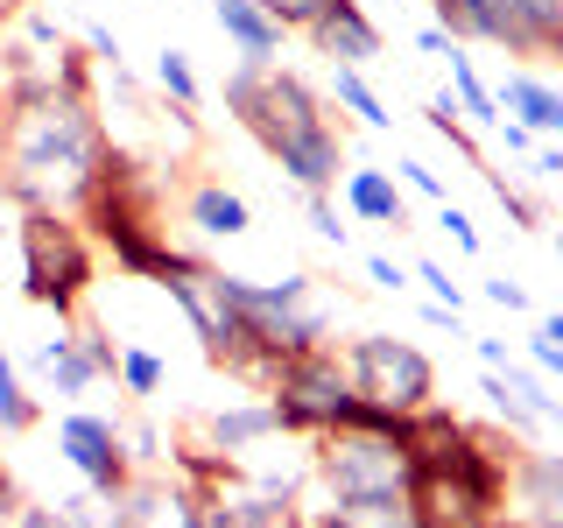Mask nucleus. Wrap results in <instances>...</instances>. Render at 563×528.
I'll return each mask as SVG.
<instances>
[{
	"mask_svg": "<svg viewBox=\"0 0 563 528\" xmlns=\"http://www.w3.org/2000/svg\"><path fill=\"white\" fill-rule=\"evenodd\" d=\"M113 134L92 99H64L57 85H8L0 106V198L22 211H85L113 163Z\"/></svg>",
	"mask_w": 563,
	"mask_h": 528,
	"instance_id": "nucleus-1",
	"label": "nucleus"
},
{
	"mask_svg": "<svg viewBox=\"0 0 563 528\" xmlns=\"http://www.w3.org/2000/svg\"><path fill=\"white\" fill-rule=\"evenodd\" d=\"M78 219L92 226L99 246H113V261L128 275H141V282H169V275H184L190 261H198V254H176V246L163 240V226H155V184L128 163V155L106 163L99 190L85 198Z\"/></svg>",
	"mask_w": 563,
	"mask_h": 528,
	"instance_id": "nucleus-2",
	"label": "nucleus"
},
{
	"mask_svg": "<svg viewBox=\"0 0 563 528\" xmlns=\"http://www.w3.org/2000/svg\"><path fill=\"white\" fill-rule=\"evenodd\" d=\"M14 240H22V296L57 310V324H70L85 310V296H92V275H99L85 219L78 211H22Z\"/></svg>",
	"mask_w": 563,
	"mask_h": 528,
	"instance_id": "nucleus-3",
	"label": "nucleus"
},
{
	"mask_svg": "<svg viewBox=\"0 0 563 528\" xmlns=\"http://www.w3.org/2000/svg\"><path fill=\"white\" fill-rule=\"evenodd\" d=\"M225 113H233L268 155L324 128V99H317L310 78H296V70H282V64H246V57H240L233 78H225Z\"/></svg>",
	"mask_w": 563,
	"mask_h": 528,
	"instance_id": "nucleus-4",
	"label": "nucleus"
},
{
	"mask_svg": "<svg viewBox=\"0 0 563 528\" xmlns=\"http://www.w3.org/2000/svg\"><path fill=\"white\" fill-rule=\"evenodd\" d=\"M352 402H360V387H352L345 360L331 345L317 352H296V360H282L268 374V409L289 437H324L339 430V422L352 416Z\"/></svg>",
	"mask_w": 563,
	"mask_h": 528,
	"instance_id": "nucleus-5",
	"label": "nucleus"
},
{
	"mask_svg": "<svg viewBox=\"0 0 563 528\" xmlns=\"http://www.w3.org/2000/svg\"><path fill=\"white\" fill-rule=\"evenodd\" d=\"M310 480L331 501H345V493H401L409 486V451H401V437L339 422V430L310 437Z\"/></svg>",
	"mask_w": 563,
	"mask_h": 528,
	"instance_id": "nucleus-6",
	"label": "nucleus"
},
{
	"mask_svg": "<svg viewBox=\"0 0 563 528\" xmlns=\"http://www.w3.org/2000/svg\"><path fill=\"white\" fill-rule=\"evenodd\" d=\"M169 304L190 317V331H198L205 360L225 366V374H254V339H246V310L225 296V268H205V261H190L184 275L163 282Z\"/></svg>",
	"mask_w": 563,
	"mask_h": 528,
	"instance_id": "nucleus-7",
	"label": "nucleus"
},
{
	"mask_svg": "<svg viewBox=\"0 0 563 528\" xmlns=\"http://www.w3.org/2000/svg\"><path fill=\"white\" fill-rule=\"evenodd\" d=\"M345 374L352 387H360L366 402H387V409H422V402H437V366L430 352H422L416 339H395V331H360L345 352Z\"/></svg>",
	"mask_w": 563,
	"mask_h": 528,
	"instance_id": "nucleus-8",
	"label": "nucleus"
},
{
	"mask_svg": "<svg viewBox=\"0 0 563 528\" xmlns=\"http://www.w3.org/2000/svg\"><path fill=\"white\" fill-rule=\"evenodd\" d=\"M57 451L99 501H120V493L134 486V451H128V437H120V422H106V416L64 409L57 416Z\"/></svg>",
	"mask_w": 563,
	"mask_h": 528,
	"instance_id": "nucleus-9",
	"label": "nucleus"
},
{
	"mask_svg": "<svg viewBox=\"0 0 563 528\" xmlns=\"http://www.w3.org/2000/svg\"><path fill=\"white\" fill-rule=\"evenodd\" d=\"M507 528H563V451L521 444L507 465Z\"/></svg>",
	"mask_w": 563,
	"mask_h": 528,
	"instance_id": "nucleus-10",
	"label": "nucleus"
},
{
	"mask_svg": "<svg viewBox=\"0 0 563 528\" xmlns=\"http://www.w3.org/2000/svg\"><path fill=\"white\" fill-rule=\"evenodd\" d=\"M310 50H317L324 64L366 70V64H380V22L360 8V0H339V8H331L324 22L310 29Z\"/></svg>",
	"mask_w": 563,
	"mask_h": 528,
	"instance_id": "nucleus-11",
	"label": "nucleus"
},
{
	"mask_svg": "<svg viewBox=\"0 0 563 528\" xmlns=\"http://www.w3.org/2000/svg\"><path fill=\"white\" fill-rule=\"evenodd\" d=\"M268 163L289 176L296 190H303V198H317V190H339V169H345V134L331 128H317V134H303V141H289V148H275Z\"/></svg>",
	"mask_w": 563,
	"mask_h": 528,
	"instance_id": "nucleus-12",
	"label": "nucleus"
},
{
	"mask_svg": "<svg viewBox=\"0 0 563 528\" xmlns=\"http://www.w3.org/2000/svg\"><path fill=\"white\" fill-rule=\"evenodd\" d=\"M493 106L500 113H515L528 134H563V92L550 78H536L528 64H515V70H500L493 78Z\"/></svg>",
	"mask_w": 563,
	"mask_h": 528,
	"instance_id": "nucleus-13",
	"label": "nucleus"
},
{
	"mask_svg": "<svg viewBox=\"0 0 563 528\" xmlns=\"http://www.w3.org/2000/svg\"><path fill=\"white\" fill-rule=\"evenodd\" d=\"M128 528H198V493L184 480H134L128 486Z\"/></svg>",
	"mask_w": 563,
	"mask_h": 528,
	"instance_id": "nucleus-14",
	"label": "nucleus"
},
{
	"mask_svg": "<svg viewBox=\"0 0 563 528\" xmlns=\"http://www.w3.org/2000/svg\"><path fill=\"white\" fill-rule=\"evenodd\" d=\"M310 528H416L409 493H345L310 515Z\"/></svg>",
	"mask_w": 563,
	"mask_h": 528,
	"instance_id": "nucleus-15",
	"label": "nucleus"
},
{
	"mask_svg": "<svg viewBox=\"0 0 563 528\" xmlns=\"http://www.w3.org/2000/svg\"><path fill=\"white\" fill-rule=\"evenodd\" d=\"M268 437H282V422H275L268 402H233V409H211V416H205V444L225 451V458L268 444Z\"/></svg>",
	"mask_w": 563,
	"mask_h": 528,
	"instance_id": "nucleus-16",
	"label": "nucleus"
},
{
	"mask_svg": "<svg viewBox=\"0 0 563 528\" xmlns=\"http://www.w3.org/2000/svg\"><path fill=\"white\" fill-rule=\"evenodd\" d=\"M345 211L360 226H409V205H401V184L387 169H345Z\"/></svg>",
	"mask_w": 563,
	"mask_h": 528,
	"instance_id": "nucleus-17",
	"label": "nucleus"
},
{
	"mask_svg": "<svg viewBox=\"0 0 563 528\" xmlns=\"http://www.w3.org/2000/svg\"><path fill=\"white\" fill-rule=\"evenodd\" d=\"M184 219L198 226L205 240H240V233H254V211H246L240 190H225V184H198L184 198Z\"/></svg>",
	"mask_w": 563,
	"mask_h": 528,
	"instance_id": "nucleus-18",
	"label": "nucleus"
},
{
	"mask_svg": "<svg viewBox=\"0 0 563 528\" xmlns=\"http://www.w3.org/2000/svg\"><path fill=\"white\" fill-rule=\"evenodd\" d=\"M35 374H43L49 395H64V402H78L85 387H92V360H85V345H78V331H64V339H43L35 345Z\"/></svg>",
	"mask_w": 563,
	"mask_h": 528,
	"instance_id": "nucleus-19",
	"label": "nucleus"
},
{
	"mask_svg": "<svg viewBox=\"0 0 563 528\" xmlns=\"http://www.w3.org/2000/svg\"><path fill=\"white\" fill-rule=\"evenodd\" d=\"M211 14H219V29L240 43L246 64H268L275 50H282V29L261 14V0H211Z\"/></svg>",
	"mask_w": 563,
	"mask_h": 528,
	"instance_id": "nucleus-20",
	"label": "nucleus"
},
{
	"mask_svg": "<svg viewBox=\"0 0 563 528\" xmlns=\"http://www.w3.org/2000/svg\"><path fill=\"white\" fill-rule=\"evenodd\" d=\"M451 99H457V113H465V128H500V106H493V85L472 70L465 50H451Z\"/></svg>",
	"mask_w": 563,
	"mask_h": 528,
	"instance_id": "nucleus-21",
	"label": "nucleus"
},
{
	"mask_svg": "<svg viewBox=\"0 0 563 528\" xmlns=\"http://www.w3.org/2000/svg\"><path fill=\"white\" fill-rule=\"evenodd\" d=\"M331 99H339L345 113L360 120V128H374V134H387V128H395V113H387V106L374 99V85H366V70H345V64H331Z\"/></svg>",
	"mask_w": 563,
	"mask_h": 528,
	"instance_id": "nucleus-22",
	"label": "nucleus"
},
{
	"mask_svg": "<svg viewBox=\"0 0 563 528\" xmlns=\"http://www.w3.org/2000/svg\"><path fill=\"white\" fill-rule=\"evenodd\" d=\"M35 422H43V409H35V395L22 387V374H14L8 345H0V437H29Z\"/></svg>",
	"mask_w": 563,
	"mask_h": 528,
	"instance_id": "nucleus-23",
	"label": "nucleus"
},
{
	"mask_svg": "<svg viewBox=\"0 0 563 528\" xmlns=\"http://www.w3.org/2000/svg\"><path fill=\"white\" fill-rule=\"evenodd\" d=\"M331 8H339V0H261V14H268L282 35H310Z\"/></svg>",
	"mask_w": 563,
	"mask_h": 528,
	"instance_id": "nucleus-24",
	"label": "nucleus"
},
{
	"mask_svg": "<svg viewBox=\"0 0 563 528\" xmlns=\"http://www.w3.org/2000/svg\"><path fill=\"white\" fill-rule=\"evenodd\" d=\"M155 85H163V92H169L176 106H184V113L198 106V70H190L184 50H163V57H155Z\"/></svg>",
	"mask_w": 563,
	"mask_h": 528,
	"instance_id": "nucleus-25",
	"label": "nucleus"
},
{
	"mask_svg": "<svg viewBox=\"0 0 563 528\" xmlns=\"http://www.w3.org/2000/svg\"><path fill=\"white\" fill-rule=\"evenodd\" d=\"M486 402H493V416H500L515 437H536V422H542V416L528 409L521 395H507V381H500V374H486Z\"/></svg>",
	"mask_w": 563,
	"mask_h": 528,
	"instance_id": "nucleus-26",
	"label": "nucleus"
},
{
	"mask_svg": "<svg viewBox=\"0 0 563 528\" xmlns=\"http://www.w3.org/2000/svg\"><path fill=\"white\" fill-rule=\"evenodd\" d=\"M120 387H128V395H155V387H163V360L141 352V345H128V352H120Z\"/></svg>",
	"mask_w": 563,
	"mask_h": 528,
	"instance_id": "nucleus-27",
	"label": "nucleus"
},
{
	"mask_svg": "<svg viewBox=\"0 0 563 528\" xmlns=\"http://www.w3.org/2000/svg\"><path fill=\"white\" fill-rule=\"evenodd\" d=\"M430 128L444 134L451 148H472V128H465V113H457V99H451V92H437V99H430Z\"/></svg>",
	"mask_w": 563,
	"mask_h": 528,
	"instance_id": "nucleus-28",
	"label": "nucleus"
},
{
	"mask_svg": "<svg viewBox=\"0 0 563 528\" xmlns=\"http://www.w3.org/2000/svg\"><path fill=\"white\" fill-rule=\"evenodd\" d=\"M395 184H409L416 198H437V205H444V176H437L430 163H416V155H401V163H395Z\"/></svg>",
	"mask_w": 563,
	"mask_h": 528,
	"instance_id": "nucleus-29",
	"label": "nucleus"
},
{
	"mask_svg": "<svg viewBox=\"0 0 563 528\" xmlns=\"http://www.w3.org/2000/svg\"><path fill=\"white\" fill-rule=\"evenodd\" d=\"M416 282H430V296H437L444 310H465V289L451 282V268H437V261H416Z\"/></svg>",
	"mask_w": 563,
	"mask_h": 528,
	"instance_id": "nucleus-30",
	"label": "nucleus"
},
{
	"mask_svg": "<svg viewBox=\"0 0 563 528\" xmlns=\"http://www.w3.org/2000/svg\"><path fill=\"white\" fill-rule=\"evenodd\" d=\"M437 226L451 233V246H457V254H479V226H472V219H465V211H457L451 198H444V211H437Z\"/></svg>",
	"mask_w": 563,
	"mask_h": 528,
	"instance_id": "nucleus-31",
	"label": "nucleus"
},
{
	"mask_svg": "<svg viewBox=\"0 0 563 528\" xmlns=\"http://www.w3.org/2000/svg\"><path fill=\"white\" fill-rule=\"evenodd\" d=\"M310 226H317L331 246H345V233H352V226H339V211H331V190H317V198H310Z\"/></svg>",
	"mask_w": 563,
	"mask_h": 528,
	"instance_id": "nucleus-32",
	"label": "nucleus"
},
{
	"mask_svg": "<svg viewBox=\"0 0 563 528\" xmlns=\"http://www.w3.org/2000/svg\"><path fill=\"white\" fill-rule=\"evenodd\" d=\"M479 296H486V304H500V310H528V289H521V282H507V275L479 282Z\"/></svg>",
	"mask_w": 563,
	"mask_h": 528,
	"instance_id": "nucleus-33",
	"label": "nucleus"
},
{
	"mask_svg": "<svg viewBox=\"0 0 563 528\" xmlns=\"http://www.w3.org/2000/svg\"><path fill=\"white\" fill-rule=\"evenodd\" d=\"M0 528H70V521L57 515V507H29V501H22V507H14V515L0 521Z\"/></svg>",
	"mask_w": 563,
	"mask_h": 528,
	"instance_id": "nucleus-34",
	"label": "nucleus"
},
{
	"mask_svg": "<svg viewBox=\"0 0 563 528\" xmlns=\"http://www.w3.org/2000/svg\"><path fill=\"white\" fill-rule=\"evenodd\" d=\"M366 282H374V289H409V268L387 261V254H374V261H366Z\"/></svg>",
	"mask_w": 563,
	"mask_h": 528,
	"instance_id": "nucleus-35",
	"label": "nucleus"
},
{
	"mask_svg": "<svg viewBox=\"0 0 563 528\" xmlns=\"http://www.w3.org/2000/svg\"><path fill=\"white\" fill-rule=\"evenodd\" d=\"M85 43H92V57H99V64H120V35H113V29H99V22H92V29H85Z\"/></svg>",
	"mask_w": 563,
	"mask_h": 528,
	"instance_id": "nucleus-36",
	"label": "nucleus"
},
{
	"mask_svg": "<svg viewBox=\"0 0 563 528\" xmlns=\"http://www.w3.org/2000/svg\"><path fill=\"white\" fill-rule=\"evenodd\" d=\"M528 360H536V366H542V374H550V381H563V345L536 339V345H528Z\"/></svg>",
	"mask_w": 563,
	"mask_h": 528,
	"instance_id": "nucleus-37",
	"label": "nucleus"
},
{
	"mask_svg": "<svg viewBox=\"0 0 563 528\" xmlns=\"http://www.w3.org/2000/svg\"><path fill=\"white\" fill-rule=\"evenodd\" d=\"M416 50H422V57H451V50H457V43H451V35H444V29H416Z\"/></svg>",
	"mask_w": 563,
	"mask_h": 528,
	"instance_id": "nucleus-38",
	"label": "nucleus"
},
{
	"mask_svg": "<svg viewBox=\"0 0 563 528\" xmlns=\"http://www.w3.org/2000/svg\"><path fill=\"white\" fill-rule=\"evenodd\" d=\"M500 141H507V148H515V155H528V148H536V134H528L521 120H507V113H500Z\"/></svg>",
	"mask_w": 563,
	"mask_h": 528,
	"instance_id": "nucleus-39",
	"label": "nucleus"
},
{
	"mask_svg": "<svg viewBox=\"0 0 563 528\" xmlns=\"http://www.w3.org/2000/svg\"><path fill=\"white\" fill-rule=\"evenodd\" d=\"M536 169L550 176V184H563V141H556V148H542V155H536Z\"/></svg>",
	"mask_w": 563,
	"mask_h": 528,
	"instance_id": "nucleus-40",
	"label": "nucleus"
},
{
	"mask_svg": "<svg viewBox=\"0 0 563 528\" xmlns=\"http://www.w3.org/2000/svg\"><path fill=\"white\" fill-rule=\"evenodd\" d=\"M479 360L493 366V374H500V366H507V345H500V339H479Z\"/></svg>",
	"mask_w": 563,
	"mask_h": 528,
	"instance_id": "nucleus-41",
	"label": "nucleus"
},
{
	"mask_svg": "<svg viewBox=\"0 0 563 528\" xmlns=\"http://www.w3.org/2000/svg\"><path fill=\"white\" fill-rule=\"evenodd\" d=\"M536 339H550V345H563V310H550V317H542V324H536Z\"/></svg>",
	"mask_w": 563,
	"mask_h": 528,
	"instance_id": "nucleus-42",
	"label": "nucleus"
},
{
	"mask_svg": "<svg viewBox=\"0 0 563 528\" xmlns=\"http://www.w3.org/2000/svg\"><path fill=\"white\" fill-rule=\"evenodd\" d=\"M14 507H22V501H14V480H8V465H0V521H8Z\"/></svg>",
	"mask_w": 563,
	"mask_h": 528,
	"instance_id": "nucleus-43",
	"label": "nucleus"
},
{
	"mask_svg": "<svg viewBox=\"0 0 563 528\" xmlns=\"http://www.w3.org/2000/svg\"><path fill=\"white\" fill-rule=\"evenodd\" d=\"M268 528H303V521H289V515H282V521H268Z\"/></svg>",
	"mask_w": 563,
	"mask_h": 528,
	"instance_id": "nucleus-44",
	"label": "nucleus"
},
{
	"mask_svg": "<svg viewBox=\"0 0 563 528\" xmlns=\"http://www.w3.org/2000/svg\"><path fill=\"white\" fill-rule=\"evenodd\" d=\"M556 254H563V233H556Z\"/></svg>",
	"mask_w": 563,
	"mask_h": 528,
	"instance_id": "nucleus-45",
	"label": "nucleus"
},
{
	"mask_svg": "<svg viewBox=\"0 0 563 528\" xmlns=\"http://www.w3.org/2000/svg\"><path fill=\"white\" fill-rule=\"evenodd\" d=\"M0 233H8V219H0Z\"/></svg>",
	"mask_w": 563,
	"mask_h": 528,
	"instance_id": "nucleus-46",
	"label": "nucleus"
},
{
	"mask_svg": "<svg viewBox=\"0 0 563 528\" xmlns=\"http://www.w3.org/2000/svg\"><path fill=\"white\" fill-rule=\"evenodd\" d=\"M556 141H563V134H556Z\"/></svg>",
	"mask_w": 563,
	"mask_h": 528,
	"instance_id": "nucleus-47",
	"label": "nucleus"
}]
</instances>
